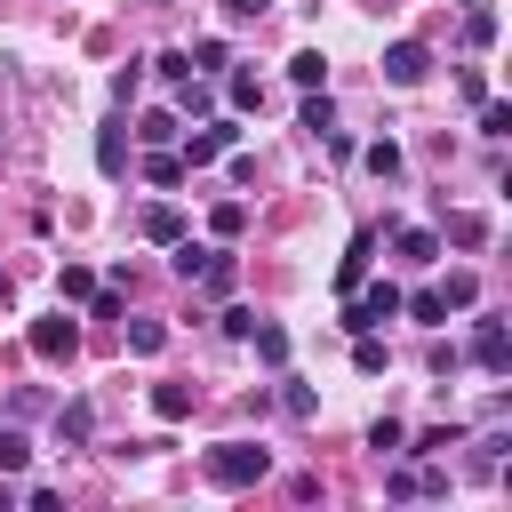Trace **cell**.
Listing matches in <instances>:
<instances>
[{
    "label": "cell",
    "mask_w": 512,
    "mask_h": 512,
    "mask_svg": "<svg viewBox=\"0 0 512 512\" xmlns=\"http://www.w3.org/2000/svg\"><path fill=\"white\" fill-rule=\"evenodd\" d=\"M272 472V448H256V440H216L208 448V480L216 488H256Z\"/></svg>",
    "instance_id": "6da1fadb"
},
{
    "label": "cell",
    "mask_w": 512,
    "mask_h": 512,
    "mask_svg": "<svg viewBox=\"0 0 512 512\" xmlns=\"http://www.w3.org/2000/svg\"><path fill=\"white\" fill-rule=\"evenodd\" d=\"M384 320H400V288H392V280H368V288H352V304H344V328L360 336V328H384Z\"/></svg>",
    "instance_id": "7a4b0ae2"
},
{
    "label": "cell",
    "mask_w": 512,
    "mask_h": 512,
    "mask_svg": "<svg viewBox=\"0 0 512 512\" xmlns=\"http://www.w3.org/2000/svg\"><path fill=\"white\" fill-rule=\"evenodd\" d=\"M32 352H40V360H72V352H80V320H72V312L32 320Z\"/></svg>",
    "instance_id": "3957f363"
},
{
    "label": "cell",
    "mask_w": 512,
    "mask_h": 512,
    "mask_svg": "<svg viewBox=\"0 0 512 512\" xmlns=\"http://www.w3.org/2000/svg\"><path fill=\"white\" fill-rule=\"evenodd\" d=\"M424 72H432V48H424V40H392V48H384V80H392V88H416Z\"/></svg>",
    "instance_id": "277c9868"
},
{
    "label": "cell",
    "mask_w": 512,
    "mask_h": 512,
    "mask_svg": "<svg viewBox=\"0 0 512 512\" xmlns=\"http://www.w3.org/2000/svg\"><path fill=\"white\" fill-rule=\"evenodd\" d=\"M472 360H480L488 376L512 368V336H504V320H480V328H472Z\"/></svg>",
    "instance_id": "5b68a950"
},
{
    "label": "cell",
    "mask_w": 512,
    "mask_h": 512,
    "mask_svg": "<svg viewBox=\"0 0 512 512\" xmlns=\"http://www.w3.org/2000/svg\"><path fill=\"white\" fill-rule=\"evenodd\" d=\"M224 152H232V120H216V128H200V136H192V144H184L176 160H184V168H208V160H224Z\"/></svg>",
    "instance_id": "8992f818"
},
{
    "label": "cell",
    "mask_w": 512,
    "mask_h": 512,
    "mask_svg": "<svg viewBox=\"0 0 512 512\" xmlns=\"http://www.w3.org/2000/svg\"><path fill=\"white\" fill-rule=\"evenodd\" d=\"M144 240H152V248H176V240H184V208H176V200H152V208H144Z\"/></svg>",
    "instance_id": "52a82bcc"
},
{
    "label": "cell",
    "mask_w": 512,
    "mask_h": 512,
    "mask_svg": "<svg viewBox=\"0 0 512 512\" xmlns=\"http://www.w3.org/2000/svg\"><path fill=\"white\" fill-rule=\"evenodd\" d=\"M368 256H376V232L360 224V232H352V248H344V264H336V288H344V296L368 280Z\"/></svg>",
    "instance_id": "ba28073f"
},
{
    "label": "cell",
    "mask_w": 512,
    "mask_h": 512,
    "mask_svg": "<svg viewBox=\"0 0 512 512\" xmlns=\"http://www.w3.org/2000/svg\"><path fill=\"white\" fill-rule=\"evenodd\" d=\"M56 440L88 448V440H96V408H88V400H64V408H56Z\"/></svg>",
    "instance_id": "9c48e42d"
},
{
    "label": "cell",
    "mask_w": 512,
    "mask_h": 512,
    "mask_svg": "<svg viewBox=\"0 0 512 512\" xmlns=\"http://www.w3.org/2000/svg\"><path fill=\"white\" fill-rule=\"evenodd\" d=\"M392 248H400L408 264H432V256H440V232H424V224H400V232H392Z\"/></svg>",
    "instance_id": "30bf717a"
},
{
    "label": "cell",
    "mask_w": 512,
    "mask_h": 512,
    "mask_svg": "<svg viewBox=\"0 0 512 512\" xmlns=\"http://www.w3.org/2000/svg\"><path fill=\"white\" fill-rule=\"evenodd\" d=\"M408 456H448V448H464V424H432V432H416V440H400Z\"/></svg>",
    "instance_id": "8fae6325"
},
{
    "label": "cell",
    "mask_w": 512,
    "mask_h": 512,
    "mask_svg": "<svg viewBox=\"0 0 512 512\" xmlns=\"http://www.w3.org/2000/svg\"><path fill=\"white\" fill-rule=\"evenodd\" d=\"M288 80H296V88H328V56H320V48H296V56H288Z\"/></svg>",
    "instance_id": "7c38bea8"
},
{
    "label": "cell",
    "mask_w": 512,
    "mask_h": 512,
    "mask_svg": "<svg viewBox=\"0 0 512 512\" xmlns=\"http://www.w3.org/2000/svg\"><path fill=\"white\" fill-rule=\"evenodd\" d=\"M360 160H368V176H384V184H392V176H400V168H408V152H400V144H392V136H376V144H368V152H360Z\"/></svg>",
    "instance_id": "4fadbf2b"
},
{
    "label": "cell",
    "mask_w": 512,
    "mask_h": 512,
    "mask_svg": "<svg viewBox=\"0 0 512 512\" xmlns=\"http://www.w3.org/2000/svg\"><path fill=\"white\" fill-rule=\"evenodd\" d=\"M96 288H104V280H96L88 264H64V272H56V296H64V304H88Z\"/></svg>",
    "instance_id": "5bb4252c"
},
{
    "label": "cell",
    "mask_w": 512,
    "mask_h": 512,
    "mask_svg": "<svg viewBox=\"0 0 512 512\" xmlns=\"http://www.w3.org/2000/svg\"><path fill=\"white\" fill-rule=\"evenodd\" d=\"M248 336H256V360H264V368H288V328H272V320H256Z\"/></svg>",
    "instance_id": "9a60e30c"
},
{
    "label": "cell",
    "mask_w": 512,
    "mask_h": 512,
    "mask_svg": "<svg viewBox=\"0 0 512 512\" xmlns=\"http://www.w3.org/2000/svg\"><path fill=\"white\" fill-rule=\"evenodd\" d=\"M152 416H160V424H184V416H192V392H184V384H152Z\"/></svg>",
    "instance_id": "2e32d148"
},
{
    "label": "cell",
    "mask_w": 512,
    "mask_h": 512,
    "mask_svg": "<svg viewBox=\"0 0 512 512\" xmlns=\"http://www.w3.org/2000/svg\"><path fill=\"white\" fill-rule=\"evenodd\" d=\"M232 280H240V264L208 248V264H200V288H208V296H232Z\"/></svg>",
    "instance_id": "e0dca14e"
},
{
    "label": "cell",
    "mask_w": 512,
    "mask_h": 512,
    "mask_svg": "<svg viewBox=\"0 0 512 512\" xmlns=\"http://www.w3.org/2000/svg\"><path fill=\"white\" fill-rule=\"evenodd\" d=\"M184 56H192V72H200V80H208V72H224V64H232V48H224V40H192V48H184Z\"/></svg>",
    "instance_id": "ac0fdd59"
},
{
    "label": "cell",
    "mask_w": 512,
    "mask_h": 512,
    "mask_svg": "<svg viewBox=\"0 0 512 512\" xmlns=\"http://www.w3.org/2000/svg\"><path fill=\"white\" fill-rule=\"evenodd\" d=\"M440 304L472 312V304H480V280H472V272H448V280H440Z\"/></svg>",
    "instance_id": "d6986e66"
},
{
    "label": "cell",
    "mask_w": 512,
    "mask_h": 512,
    "mask_svg": "<svg viewBox=\"0 0 512 512\" xmlns=\"http://www.w3.org/2000/svg\"><path fill=\"white\" fill-rule=\"evenodd\" d=\"M352 368H360V376H384V344H376V328L352 336Z\"/></svg>",
    "instance_id": "ffe728a7"
},
{
    "label": "cell",
    "mask_w": 512,
    "mask_h": 512,
    "mask_svg": "<svg viewBox=\"0 0 512 512\" xmlns=\"http://www.w3.org/2000/svg\"><path fill=\"white\" fill-rule=\"evenodd\" d=\"M400 440H408L400 416H376V424H368V448H376V456H400Z\"/></svg>",
    "instance_id": "44dd1931"
},
{
    "label": "cell",
    "mask_w": 512,
    "mask_h": 512,
    "mask_svg": "<svg viewBox=\"0 0 512 512\" xmlns=\"http://www.w3.org/2000/svg\"><path fill=\"white\" fill-rule=\"evenodd\" d=\"M224 96H232V112H256V104H264V88H256V72H232V80H224Z\"/></svg>",
    "instance_id": "7402d4cb"
},
{
    "label": "cell",
    "mask_w": 512,
    "mask_h": 512,
    "mask_svg": "<svg viewBox=\"0 0 512 512\" xmlns=\"http://www.w3.org/2000/svg\"><path fill=\"white\" fill-rule=\"evenodd\" d=\"M480 136H496V144H504V136H512V104H496V96H480Z\"/></svg>",
    "instance_id": "603a6c76"
},
{
    "label": "cell",
    "mask_w": 512,
    "mask_h": 512,
    "mask_svg": "<svg viewBox=\"0 0 512 512\" xmlns=\"http://www.w3.org/2000/svg\"><path fill=\"white\" fill-rule=\"evenodd\" d=\"M96 168H104V176H120V168H128V144H120V128H104V136H96Z\"/></svg>",
    "instance_id": "cb8c5ba5"
},
{
    "label": "cell",
    "mask_w": 512,
    "mask_h": 512,
    "mask_svg": "<svg viewBox=\"0 0 512 512\" xmlns=\"http://www.w3.org/2000/svg\"><path fill=\"white\" fill-rule=\"evenodd\" d=\"M208 224H216V240H240V224H248V208H240V200H216V208H208Z\"/></svg>",
    "instance_id": "d4e9b609"
},
{
    "label": "cell",
    "mask_w": 512,
    "mask_h": 512,
    "mask_svg": "<svg viewBox=\"0 0 512 512\" xmlns=\"http://www.w3.org/2000/svg\"><path fill=\"white\" fill-rule=\"evenodd\" d=\"M448 240H456V248H480V240H488V216H472V208L448 216Z\"/></svg>",
    "instance_id": "484cf974"
},
{
    "label": "cell",
    "mask_w": 512,
    "mask_h": 512,
    "mask_svg": "<svg viewBox=\"0 0 512 512\" xmlns=\"http://www.w3.org/2000/svg\"><path fill=\"white\" fill-rule=\"evenodd\" d=\"M400 312H416L424 328H432V320H448V304H440V288H416V296H400Z\"/></svg>",
    "instance_id": "4316f807"
},
{
    "label": "cell",
    "mask_w": 512,
    "mask_h": 512,
    "mask_svg": "<svg viewBox=\"0 0 512 512\" xmlns=\"http://www.w3.org/2000/svg\"><path fill=\"white\" fill-rule=\"evenodd\" d=\"M152 72L176 88V80H192V56H184V48H160V56H152Z\"/></svg>",
    "instance_id": "83f0119b"
},
{
    "label": "cell",
    "mask_w": 512,
    "mask_h": 512,
    "mask_svg": "<svg viewBox=\"0 0 512 512\" xmlns=\"http://www.w3.org/2000/svg\"><path fill=\"white\" fill-rule=\"evenodd\" d=\"M136 136H144V144H152V152H160V144H168V136H176V112H144V120H136Z\"/></svg>",
    "instance_id": "f1b7e54d"
},
{
    "label": "cell",
    "mask_w": 512,
    "mask_h": 512,
    "mask_svg": "<svg viewBox=\"0 0 512 512\" xmlns=\"http://www.w3.org/2000/svg\"><path fill=\"white\" fill-rule=\"evenodd\" d=\"M144 176H152V184H184V160H176V152H168V144H160V152H152V160H144Z\"/></svg>",
    "instance_id": "f546056e"
},
{
    "label": "cell",
    "mask_w": 512,
    "mask_h": 512,
    "mask_svg": "<svg viewBox=\"0 0 512 512\" xmlns=\"http://www.w3.org/2000/svg\"><path fill=\"white\" fill-rule=\"evenodd\" d=\"M160 344H168L160 320H128V352H160Z\"/></svg>",
    "instance_id": "4dcf8cb0"
},
{
    "label": "cell",
    "mask_w": 512,
    "mask_h": 512,
    "mask_svg": "<svg viewBox=\"0 0 512 512\" xmlns=\"http://www.w3.org/2000/svg\"><path fill=\"white\" fill-rule=\"evenodd\" d=\"M32 464V440L24 432H0V472H24Z\"/></svg>",
    "instance_id": "1f68e13d"
},
{
    "label": "cell",
    "mask_w": 512,
    "mask_h": 512,
    "mask_svg": "<svg viewBox=\"0 0 512 512\" xmlns=\"http://www.w3.org/2000/svg\"><path fill=\"white\" fill-rule=\"evenodd\" d=\"M464 40H472V48H496V16L472 8V16H464Z\"/></svg>",
    "instance_id": "d6a6232c"
},
{
    "label": "cell",
    "mask_w": 512,
    "mask_h": 512,
    "mask_svg": "<svg viewBox=\"0 0 512 512\" xmlns=\"http://www.w3.org/2000/svg\"><path fill=\"white\" fill-rule=\"evenodd\" d=\"M184 280H200V264H208V248H192V240H176V256H168Z\"/></svg>",
    "instance_id": "836d02e7"
},
{
    "label": "cell",
    "mask_w": 512,
    "mask_h": 512,
    "mask_svg": "<svg viewBox=\"0 0 512 512\" xmlns=\"http://www.w3.org/2000/svg\"><path fill=\"white\" fill-rule=\"evenodd\" d=\"M280 408H288V416H312L320 400H312V384H288V392H280Z\"/></svg>",
    "instance_id": "e575fe53"
},
{
    "label": "cell",
    "mask_w": 512,
    "mask_h": 512,
    "mask_svg": "<svg viewBox=\"0 0 512 512\" xmlns=\"http://www.w3.org/2000/svg\"><path fill=\"white\" fill-rule=\"evenodd\" d=\"M224 8H232V16H264L272 0H224Z\"/></svg>",
    "instance_id": "d590c367"
},
{
    "label": "cell",
    "mask_w": 512,
    "mask_h": 512,
    "mask_svg": "<svg viewBox=\"0 0 512 512\" xmlns=\"http://www.w3.org/2000/svg\"><path fill=\"white\" fill-rule=\"evenodd\" d=\"M456 8H480V0H456Z\"/></svg>",
    "instance_id": "8d00e7d4"
},
{
    "label": "cell",
    "mask_w": 512,
    "mask_h": 512,
    "mask_svg": "<svg viewBox=\"0 0 512 512\" xmlns=\"http://www.w3.org/2000/svg\"><path fill=\"white\" fill-rule=\"evenodd\" d=\"M0 296H8V272H0Z\"/></svg>",
    "instance_id": "74e56055"
},
{
    "label": "cell",
    "mask_w": 512,
    "mask_h": 512,
    "mask_svg": "<svg viewBox=\"0 0 512 512\" xmlns=\"http://www.w3.org/2000/svg\"><path fill=\"white\" fill-rule=\"evenodd\" d=\"M152 8H168V0H152Z\"/></svg>",
    "instance_id": "f35d334b"
}]
</instances>
